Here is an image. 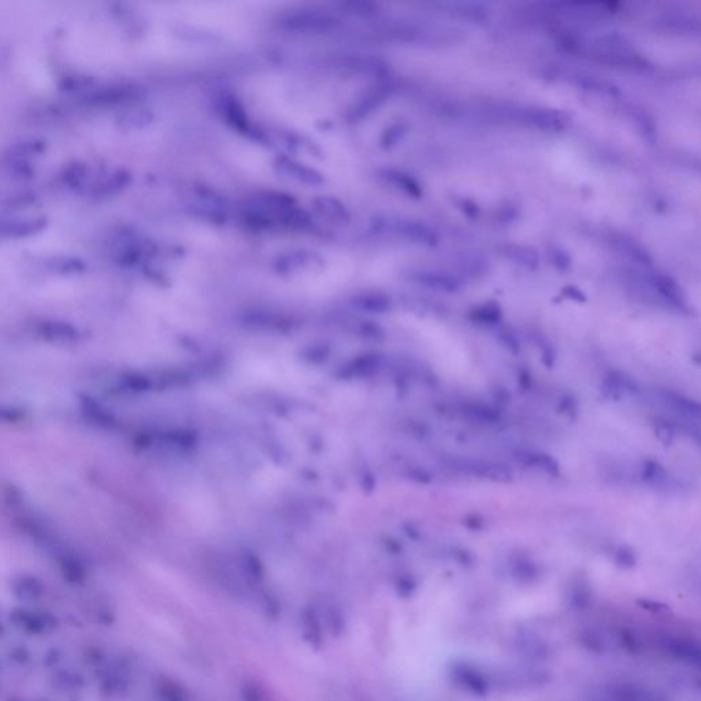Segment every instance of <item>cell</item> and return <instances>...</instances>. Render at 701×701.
<instances>
[{
    "label": "cell",
    "mask_w": 701,
    "mask_h": 701,
    "mask_svg": "<svg viewBox=\"0 0 701 701\" xmlns=\"http://www.w3.org/2000/svg\"><path fill=\"white\" fill-rule=\"evenodd\" d=\"M501 338H503V343H504V346H505L507 348H510V350H511V352H514V353H517V352H519V348H520V346H519V343H518V340L517 338H515V336H513V334L507 333V332H503V333H501Z\"/></svg>",
    "instance_id": "obj_24"
},
{
    "label": "cell",
    "mask_w": 701,
    "mask_h": 701,
    "mask_svg": "<svg viewBox=\"0 0 701 701\" xmlns=\"http://www.w3.org/2000/svg\"><path fill=\"white\" fill-rule=\"evenodd\" d=\"M559 410H560V413L566 414L568 417H573V414L574 415L577 414V403L573 400L571 398H565L563 400L560 401Z\"/></svg>",
    "instance_id": "obj_23"
},
{
    "label": "cell",
    "mask_w": 701,
    "mask_h": 701,
    "mask_svg": "<svg viewBox=\"0 0 701 701\" xmlns=\"http://www.w3.org/2000/svg\"><path fill=\"white\" fill-rule=\"evenodd\" d=\"M459 210L466 217L470 218V219H475V218H478V216H480L478 206L474 201H468V199H460L459 201Z\"/></svg>",
    "instance_id": "obj_21"
},
{
    "label": "cell",
    "mask_w": 701,
    "mask_h": 701,
    "mask_svg": "<svg viewBox=\"0 0 701 701\" xmlns=\"http://www.w3.org/2000/svg\"><path fill=\"white\" fill-rule=\"evenodd\" d=\"M562 295L566 298V299H570V301H575V303H586L587 298L585 295L584 291H581L578 286L575 285H568L562 289Z\"/></svg>",
    "instance_id": "obj_20"
},
{
    "label": "cell",
    "mask_w": 701,
    "mask_h": 701,
    "mask_svg": "<svg viewBox=\"0 0 701 701\" xmlns=\"http://www.w3.org/2000/svg\"><path fill=\"white\" fill-rule=\"evenodd\" d=\"M501 317H503V310H501L500 304L496 301L484 303V304L478 306L477 308H474L470 314V318L473 321H475L477 323H483V325H495V323L500 322Z\"/></svg>",
    "instance_id": "obj_16"
},
{
    "label": "cell",
    "mask_w": 701,
    "mask_h": 701,
    "mask_svg": "<svg viewBox=\"0 0 701 701\" xmlns=\"http://www.w3.org/2000/svg\"><path fill=\"white\" fill-rule=\"evenodd\" d=\"M274 168L277 174H280L283 178L296 183V184L306 185V186H317L323 183V178L321 173L313 167L307 166L299 163L296 161L288 159V158H278L274 162Z\"/></svg>",
    "instance_id": "obj_3"
},
{
    "label": "cell",
    "mask_w": 701,
    "mask_h": 701,
    "mask_svg": "<svg viewBox=\"0 0 701 701\" xmlns=\"http://www.w3.org/2000/svg\"><path fill=\"white\" fill-rule=\"evenodd\" d=\"M637 392V384L623 373H611L601 385V393L608 400L618 401L625 395H633Z\"/></svg>",
    "instance_id": "obj_7"
},
{
    "label": "cell",
    "mask_w": 701,
    "mask_h": 701,
    "mask_svg": "<svg viewBox=\"0 0 701 701\" xmlns=\"http://www.w3.org/2000/svg\"><path fill=\"white\" fill-rule=\"evenodd\" d=\"M314 206L318 213L336 222L344 223L350 219V213L347 207L333 196H319L314 201Z\"/></svg>",
    "instance_id": "obj_12"
},
{
    "label": "cell",
    "mask_w": 701,
    "mask_h": 701,
    "mask_svg": "<svg viewBox=\"0 0 701 701\" xmlns=\"http://www.w3.org/2000/svg\"><path fill=\"white\" fill-rule=\"evenodd\" d=\"M652 285L659 292V295L675 307H682L685 304V295L680 285L666 274L657 273L652 277Z\"/></svg>",
    "instance_id": "obj_10"
},
{
    "label": "cell",
    "mask_w": 701,
    "mask_h": 701,
    "mask_svg": "<svg viewBox=\"0 0 701 701\" xmlns=\"http://www.w3.org/2000/svg\"><path fill=\"white\" fill-rule=\"evenodd\" d=\"M617 562H618L620 566H625V568H632V566H635V553L630 551L629 548L622 547V548L617 552Z\"/></svg>",
    "instance_id": "obj_22"
},
{
    "label": "cell",
    "mask_w": 701,
    "mask_h": 701,
    "mask_svg": "<svg viewBox=\"0 0 701 701\" xmlns=\"http://www.w3.org/2000/svg\"><path fill=\"white\" fill-rule=\"evenodd\" d=\"M462 468L468 470V473L498 484H508L513 481L511 470L498 463L489 460H468Z\"/></svg>",
    "instance_id": "obj_4"
},
{
    "label": "cell",
    "mask_w": 701,
    "mask_h": 701,
    "mask_svg": "<svg viewBox=\"0 0 701 701\" xmlns=\"http://www.w3.org/2000/svg\"><path fill=\"white\" fill-rule=\"evenodd\" d=\"M517 459L520 463H523L529 468H538V470L550 474L552 477H558L560 474V466H559L558 460L548 453L530 451L518 452Z\"/></svg>",
    "instance_id": "obj_9"
},
{
    "label": "cell",
    "mask_w": 701,
    "mask_h": 701,
    "mask_svg": "<svg viewBox=\"0 0 701 701\" xmlns=\"http://www.w3.org/2000/svg\"><path fill=\"white\" fill-rule=\"evenodd\" d=\"M415 280L419 284L430 288L437 292L455 293L460 289V281L447 271L440 270H422L415 274Z\"/></svg>",
    "instance_id": "obj_6"
},
{
    "label": "cell",
    "mask_w": 701,
    "mask_h": 701,
    "mask_svg": "<svg viewBox=\"0 0 701 701\" xmlns=\"http://www.w3.org/2000/svg\"><path fill=\"white\" fill-rule=\"evenodd\" d=\"M503 255L511 261L513 263L519 265L522 268H535L540 265V255L533 247L530 246H522V244H504L501 247Z\"/></svg>",
    "instance_id": "obj_8"
},
{
    "label": "cell",
    "mask_w": 701,
    "mask_h": 701,
    "mask_svg": "<svg viewBox=\"0 0 701 701\" xmlns=\"http://www.w3.org/2000/svg\"><path fill=\"white\" fill-rule=\"evenodd\" d=\"M377 229H380V232L398 234L401 238L417 244L430 247L438 244V234L430 226L411 218H384L380 221Z\"/></svg>",
    "instance_id": "obj_1"
},
{
    "label": "cell",
    "mask_w": 701,
    "mask_h": 701,
    "mask_svg": "<svg viewBox=\"0 0 701 701\" xmlns=\"http://www.w3.org/2000/svg\"><path fill=\"white\" fill-rule=\"evenodd\" d=\"M547 258L551 262L552 266L562 273H566L571 268V256L568 255V251L558 246H550L547 248Z\"/></svg>",
    "instance_id": "obj_18"
},
{
    "label": "cell",
    "mask_w": 701,
    "mask_h": 701,
    "mask_svg": "<svg viewBox=\"0 0 701 701\" xmlns=\"http://www.w3.org/2000/svg\"><path fill=\"white\" fill-rule=\"evenodd\" d=\"M641 478H642V481H645L648 484H665L667 481V471L660 463H657L655 460H647L642 466Z\"/></svg>",
    "instance_id": "obj_17"
},
{
    "label": "cell",
    "mask_w": 701,
    "mask_h": 701,
    "mask_svg": "<svg viewBox=\"0 0 701 701\" xmlns=\"http://www.w3.org/2000/svg\"><path fill=\"white\" fill-rule=\"evenodd\" d=\"M465 415L470 418L471 420H475V422L484 423V425H493V423H498L500 420V413L496 408L486 405V404H480V403L468 404V407L465 408Z\"/></svg>",
    "instance_id": "obj_15"
},
{
    "label": "cell",
    "mask_w": 701,
    "mask_h": 701,
    "mask_svg": "<svg viewBox=\"0 0 701 701\" xmlns=\"http://www.w3.org/2000/svg\"><path fill=\"white\" fill-rule=\"evenodd\" d=\"M384 177L393 185H396L399 189H401L404 193H407L408 196L414 198V199H420L423 192H422V188L420 185L418 184L417 180L413 178L411 176L403 173V171H399V170H385Z\"/></svg>",
    "instance_id": "obj_14"
},
{
    "label": "cell",
    "mask_w": 701,
    "mask_h": 701,
    "mask_svg": "<svg viewBox=\"0 0 701 701\" xmlns=\"http://www.w3.org/2000/svg\"><path fill=\"white\" fill-rule=\"evenodd\" d=\"M614 243L617 248L622 251L626 256H629L635 263L641 266H650L652 263L651 255L645 250L641 244H638L635 240L626 237V236H619L614 238Z\"/></svg>",
    "instance_id": "obj_13"
},
{
    "label": "cell",
    "mask_w": 701,
    "mask_h": 701,
    "mask_svg": "<svg viewBox=\"0 0 701 701\" xmlns=\"http://www.w3.org/2000/svg\"><path fill=\"white\" fill-rule=\"evenodd\" d=\"M652 429L655 437L665 445H671L675 438L674 426L666 419H655L652 423Z\"/></svg>",
    "instance_id": "obj_19"
},
{
    "label": "cell",
    "mask_w": 701,
    "mask_h": 701,
    "mask_svg": "<svg viewBox=\"0 0 701 701\" xmlns=\"http://www.w3.org/2000/svg\"><path fill=\"white\" fill-rule=\"evenodd\" d=\"M338 19L331 16L329 13L322 11H298L292 13L283 19V26L301 34H317V32H328L338 25Z\"/></svg>",
    "instance_id": "obj_2"
},
{
    "label": "cell",
    "mask_w": 701,
    "mask_h": 701,
    "mask_svg": "<svg viewBox=\"0 0 701 701\" xmlns=\"http://www.w3.org/2000/svg\"><path fill=\"white\" fill-rule=\"evenodd\" d=\"M662 398L678 414L686 418H692V419L700 418V404L697 401L692 400L684 395L672 392V390H663Z\"/></svg>",
    "instance_id": "obj_11"
},
{
    "label": "cell",
    "mask_w": 701,
    "mask_h": 701,
    "mask_svg": "<svg viewBox=\"0 0 701 701\" xmlns=\"http://www.w3.org/2000/svg\"><path fill=\"white\" fill-rule=\"evenodd\" d=\"M522 119L525 121V123L545 132H558L563 129V119L560 117V114L550 109H541V107L525 109Z\"/></svg>",
    "instance_id": "obj_5"
}]
</instances>
